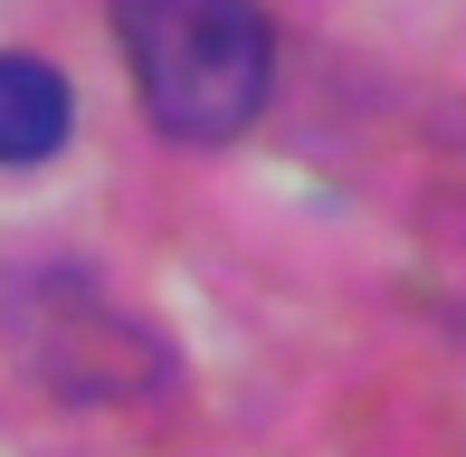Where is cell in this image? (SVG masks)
<instances>
[{"label":"cell","instance_id":"1","mask_svg":"<svg viewBox=\"0 0 466 457\" xmlns=\"http://www.w3.org/2000/svg\"><path fill=\"white\" fill-rule=\"evenodd\" d=\"M115 38L143 115L172 143H228L267 106V10L258 0H115Z\"/></svg>","mask_w":466,"mask_h":457},{"label":"cell","instance_id":"2","mask_svg":"<svg viewBox=\"0 0 466 457\" xmlns=\"http://www.w3.org/2000/svg\"><path fill=\"white\" fill-rule=\"evenodd\" d=\"M48 315L67 324V343H29V362L48 371L57 391H134L143 371H153V343L105 296H86V286H67V305H48Z\"/></svg>","mask_w":466,"mask_h":457},{"label":"cell","instance_id":"3","mask_svg":"<svg viewBox=\"0 0 466 457\" xmlns=\"http://www.w3.org/2000/svg\"><path fill=\"white\" fill-rule=\"evenodd\" d=\"M67 76L48 57H0V162H48L67 143Z\"/></svg>","mask_w":466,"mask_h":457}]
</instances>
